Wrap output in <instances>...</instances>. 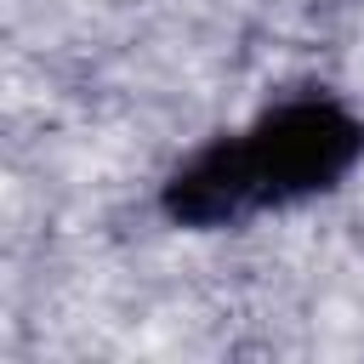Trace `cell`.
Here are the masks:
<instances>
[{"mask_svg": "<svg viewBox=\"0 0 364 364\" xmlns=\"http://www.w3.org/2000/svg\"><path fill=\"white\" fill-rule=\"evenodd\" d=\"M353 154V125L330 108H290L279 114L250 148H228L216 154L210 165H199L176 205H193L199 193H210L205 210H233L245 199H267V193H284V188H307L330 171H341V159ZM199 210V216H205Z\"/></svg>", "mask_w": 364, "mask_h": 364, "instance_id": "cell-1", "label": "cell"}]
</instances>
